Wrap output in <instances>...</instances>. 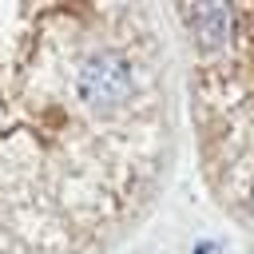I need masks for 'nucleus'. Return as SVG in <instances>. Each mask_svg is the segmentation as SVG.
<instances>
[{
    "label": "nucleus",
    "mask_w": 254,
    "mask_h": 254,
    "mask_svg": "<svg viewBox=\"0 0 254 254\" xmlns=\"http://www.w3.org/2000/svg\"><path fill=\"white\" fill-rule=\"evenodd\" d=\"M75 87H79L83 103H91V107H119L131 95V71L115 56H91L87 64H79Z\"/></svg>",
    "instance_id": "f257e3e1"
},
{
    "label": "nucleus",
    "mask_w": 254,
    "mask_h": 254,
    "mask_svg": "<svg viewBox=\"0 0 254 254\" xmlns=\"http://www.w3.org/2000/svg\"><path fill=\"white\" fill-rule=\"evenodd\" d=\"M230 8H222V4H194V8H187V20H194V36H198V44L202 48H222L226 40H230Z\"/></svg>",
    "instance_id": "f03ea898"
},
{
    "label": "nucleus",
    "mask_w": 254,
    "mask_h": 254,
    "mask_svg": "<svg viewBox=\"0 0 254 254\" xmlns=\"http://www.w3.org/2000/svg\"><path fill=\"white\" fill-rule=\"evenodd\" d=\"M194 254H222V250H218V246H210V242H202V246H198Z\"/></svg>",
    "instance_id": "7ed1b4c3"
},
{
    "label": "nucleus",
    "mask_w": 254,
    "mask_h": 254,
    "mask_svg": "<svg viewBox=\"0 0 254 254\" xmlns=\"http://www.w3.org/2000/svg\"><path fill=\"white\" fill-rule=\"evenodd\" d=\"M250 206H254V190H250Z\"/></svg>",
    "instance_id": "20e7f679"
}]
</instances>
